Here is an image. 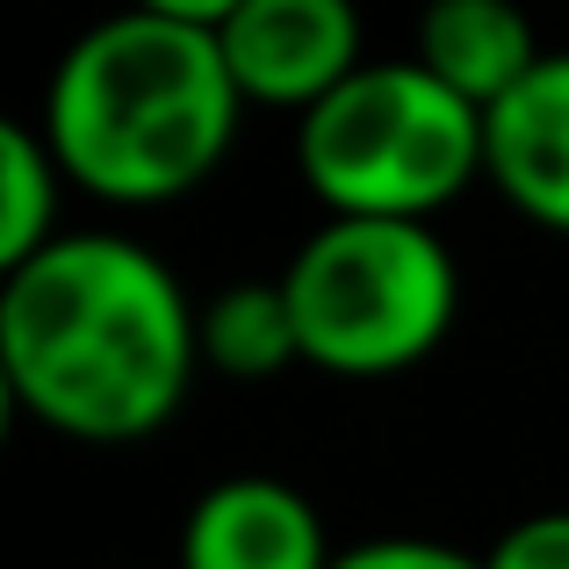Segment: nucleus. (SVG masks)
<instances>
[{
    "label": "nucleus",
    "instance_id": "f257e3e1",
    "mask_svg": "<svg viewBox=\"0 0 569 569\" xmlns=\"http://www.w3.org/2000/svg\"><path fill=\"white\" fill-rule=\"evenodd\" d=\"M194 368L202 310L123 231H66L0 281V382L43 432L130 447L181 418Z\"/></svg>",
    "mask_w": 569,
    "mask_h": 569
},
{
    "label": "nucleus",
    "instance_id": "f03ea898",
    "mask_svg": "<svg viewBox=\"0 0 569 569\" xmlns=\"http://www.w3.org/2000/svg\"><path fill=\"white\" fill-rule=\"evenodd\" d=\"M238 0H152L94 22L43 87V144L66 188L116 209L181 202L231 159L246 94L223 66Z\"/></svg>",
    "mask_w": 569,
    "mask_h": 569
},
{
    "label": "nucleus",
    "instance_id": "7ed1b4c3",
    "mask_svg": "<svg viewBox=\"0 0 569 569\" xmlns=\"http://www.w3.org/2000/svg\"><path fill=\"white\" fill-rule=\"evenodd\" d=\"M303 368L382 382L418 368L461 318V267L432 223L325 217L281 267Z\"/></svg>",
    "mask_w": 569,
    "mask_h": 569
},
{
    "label": "nucleus",
    "instance_id": "20e7f679",
    "mask_svg": "<svg viewBox=\"0 0 569 569\" xmlns=\"http://www.w3.org/2000/svg\"><path fill=\"white\" fill-rule=\"evenodd\" d=\"M296 167L325 217L432 223L483 181V109L447 94L418 58H368L296 123Z\"/></svg>",
    "mask_w": 569,
    "mask_h": 569
},
{
    "label": "nucleus",
    "instance_id": "39448f33",
    "mask_svg": "<svg viewBox=\"0 0 569 569\" xmlns=\"http://www.w3.org/2000/svg\"><path fill=\"white\" fill-rule=\"evenodd\" d=\"M223 66L246 109H289L303 123L368 66L361 14L347 0H238L231 29H223Z\"/></svg>",
    "mask_w": 569,
    "mask_h": 569
},
{
    "label": "nucleus",
    "instance_id": "423d86ee",
    "mask_svg": "<svg viewBox=\"0 0 569 569\" xmlns=\"http://www.w3.org/2000/svg\"><path fill=\"white\" fill-rule=\"evenodd\" d=\"M318 505L281 476H223L188 505L181 569H332Z\"/></svg>",
    "mask_w": 569,
    "mask_h": 569
},
{
    "label": "nucleus",
    "instance_id": "0eeeda50",
    "mask_svg": "<svg viewBox=\"0 0 569 569\" xmlns=\"http://www.w3.org/2000/svg\"><path fill=\"white\" fill-rule=\"evenodd\" d=\"M483 181L527 223L569 238V51H548L483 116Z\"/></svg>",
    "mask_w": 569,
    "mask_h": 569
},
{
    "label": "nucleus",
    "instance_id": "6e6552de",
    "mask_svg": "<svg viewBox=\"0 0 569 569\" xmlns=\"http://www.w3.org/2000/svg\"><path fill=\"white\" fill-rule=\"evenodd\" d=\"M411 58L447 94H461L469 109L490 116L505 94L527 87V72L541 66L548 51H541V37H533V22L519 8H505V0H440V8H426V22H418Z\"/></svg>",
    "mask_w": 569,
    "mask_h": 569
},
{
    "label": "nucleus",
    "instance_id": "1a4fd4ad",
    "mask_svg": "<svg viewBox=\"0 0 569 569\" xmlns=\"http://www.w3.org/2000/svg\"><path fill=\"white\" fill-rule=\"evenodd\" d=\"M303 361V339H296V310L289 289L274 281H231L202 303V368L238 382H267L281 368Z\"/></svg>",
    "mask_w": 569,
    "mask_h": 569
},
{
    "label": "nucleus",
    "instance_id": "9d476101",
    "mask_svg": "<svg viewBox=\"0 0 569 569\" xmlns=\"http://www.w3.org/2000/svg\"><path fill=\"white\" fill-rule=\"evenodd\" d=\"M58 194H66V173H58L51 144H43L37 123H8L0 130V274L29 267L43 246H58Z\"/></svg>",
    "mask_w": 569,
    "mask_h": 569
},
{
    "label": "nucleus",
    "instance_id": "9b49d317",
    "mask_svg": "<svg viewBox=\"0 0 569 569\" xmlns=\"http://www.w3.org/2000/svg\"><path fill=\"white\" fill-rule=\"evenodd\" d=\"M332 569H483V556L432 533H376V541H353Z\"/></svg>",
    "mask_w": 569,
    "mask_h": 569
},
{
    "label": "nucleus",
    "instance_id": "f8f14e48",
    "mask_svg": "<svg viewBox=\"0 0 569 569\" xmlns=\"http://www.w3.org/2000/svg\"><path fill=\"white\" fill-rule=\"evenodd\" d=\"M483 569H569V512H533L483 548Z\"/></svg>",
    "mask_w": 569,
    "mask_h": 569
}]
</instances>
